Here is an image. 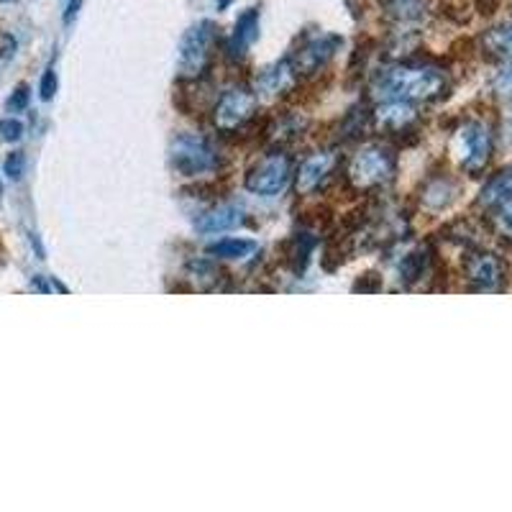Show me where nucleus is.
Wrapping results in <instances>:
<instances>
[{
  "instance_id": "13",
  "label": "nucleus",
  "mask_w": 512,
  "mask_h": 512,
  "mask_svg": "<svg viewBox=\"0 0 512 512\" xmlns=\"http://www.w3.org/2000/svg\"><path fill=\"white\" fill-rule=\"evenodd\" d=\"M256 36H259V13H256L254 8H249V11L241 13L239 21H236V26H233V34L226 44L228 57H233V59L244 57L246 49H249L251 44L256 41Z\"/></svg>"
},
{
  "instance_id": "23",
  "label": "nucleus",
  "mask_w": 512,
  "mask_h": 512,
  "mask_svg": "<svg viewBox=\"0 0 512 512\" xmlns=\"http://www.w3.org/2000/svg\"><path fill=\"white\" fill-rule=\"evenodd\" d=\"M489 213H492V228H495L497 236L512 244V200L497 205V208L489 210Z\"/></svg>"
},
{
  "instance_id": "17",
  "label": "nucleus",
  "mask_w": 512,
  "mask_h": 512,
  "mask_svg": "<svg viewBox=\"0 0 512 512\" xmlns=\"http://www.w3.org/2000/svg\"><path fill=\"white\" fill-rule=\"evenodd\" d=\"M384 13L400 26L420 24L428 11V0H382Z\"/></svg>"
},
{
  "instance_id": "27",
  "label": "nucleus",
  "mask_w": 512,
  "mask_h": 512,
  "mask_svg": "<svg viewBox=\"0 0 512 512\" xmlns=\"http://www.w3.org/2000/svg\"><path fill=\"white\" fill-rule=\"evenodd\" d=\"M41 100H52L54 93H57V72H54V67H49L47 72H44V77H41Z\"/></svg>"
},
{
  "instance_id": "18",
  "label": "nucleus",
  "mask_w": 512,
  "mask_h": 512,
  "mask_svg": "<svg viewBox=\"0 0 512 512\" xmlns=\"http://www.w3.org/2000/svg\"><path fill=\"white\" fill-rule=\"evenodd\" d=\"M431 267V256L425 249H410L405 251L400 262H397V274H400L402 285H415L418 280H423Z\"/></svg>"
},
{
  "instance_id": "4",
  "label": "nucleus",
  "mask_w": 512,
  "mask_h": 512,
  "mask_svg": "<svg viewBox=\"0 0 512 512\" xmlns=\"http://www.w3.org/2000/svg\"><path fill=\"white\" fill-rule=\"evenodd\" d=\"M216 24L213 21H200L198 26L185 31L180 41V59H177V70L182 80H200L213 64L216 54Z\"/></svg>"
},
{
  "instance_id": "7",
  "label": "nucleus",
  "mask_w": 512,
  "mask_h": 512,
  "mask_svg": "<svg viewBox=\"0 0 512 512\" xmlns=\"http://www.w3.org/2000/svg\"><path fill=\"white\" fill-rule=\"evenodd\" d=\"M259 108V98L246 88H233L218 98L216 108H213V121L221 128L223 134L239 131V128L249 126Z\"/></svg>"
},
{
  "instance_id": "24",
  "label": "nucleus",
  "mask_w": 512,
  "mask_h": 512,
  "mask_svg": "<svg viewBox=\"0 0 512 512\" xmlns=\"http://www.w3.org/2000/svg\"><path fill=\"white\" fill-rule=\"evenodd\" d=\"M492 90H495L497 98L512 103V62H507V67L497 72L495 80H492Z\"/></svg>"
},
{
  "instance_id": "28",
  "label": "nucleus",
  "mask_w": 512,
  "mask_h": 512,
  "mask_svg": "<svg viewBox=\"0 0 512 512\" xmlns=\"http://www.w3.org/2000/svg\"><path fill=\"white\" fill-rule=\"evenodd\" d=\"M29 88H26V85H21V88H16V93L11 95V98H8V108H11V111H26V105H29Z\"/></svg>"
},
{
  "instance_id": "26",
  "label": "nucleus",
  "mask_w": 512,
  "mask_h": 512,
  "mask_svg": "<svg viewBox=\"0 0 512 512\" xmlns=\"http://www.w3.org/2000/svg\"><path fill=\"white\" fill-rule=\"evenodd\" d=\"M24 169H26V157L21 152H13L8 154L6 159V175L11 177V180H21L24 177Z\"/></svg>"
},
{
  "instance_id": "22",
  "label": "nucleus",
  "mask_w": 512,
  "mask_h": 512,
  "mask_svg": "<svg viewBox=\"0 0 512 512\" xmlns=\"http://www.w3.org/2000/svg\"><path fill=\"white\" fill-rule=\"evenodd\" d=\"M256 251V241L251 239H221L216 244L208 246L210 256L218 259H246Z\"/></svg>"
},
{
  "instance_id": "19",
  "label": "nucleus",
  "mask_w": 512,
  "mask_h": 512,
  "mask_svg": "<svg viewBox=\"0 0 512 512\" xmlns=\"http://www.w3.org/2000/svg\"><path fill=\"white\" fill-rule=\"evenodd\" d=\"M315 239L310 233H297L285 244V262L290 264L292 272H305L310 259V251H313Z\"/></svg>"
},
{
  "instance_id": "31",
  "label": "nucleus",
  "mask_w": 512,
  "mask_h": 512,
  "mask_svg": "<svg viewBox=\"0 0 512 512\" xmlns=\"http://www.w3.org/2000/svg\"><path fill=\"white\" fill-rule=\"evenodd\" d=\"M477 6L482 13H495V8L500 6V0H477Z\"/></svg>"
},
{
  "instance_id": "12",
  "label": "nucleus",
  "mask_w": 512,
  "mask_h": 512,
  "mask_svg": "<svg viewBox=\"0 0 512 512\" xmlns=\"http://www.w3.org/2000/svg\"><path fill=\"white\" fill-rule=\"evenodd\" d=\"M333 169H336V154L318 152L313 157H308L300 164V169H297V192L310 195L320 185H326L328 177L333 175Z\"/></svg>"
},
{
  "instance_id": "9",
  "label": "nucleus",
  "mask_w": 512,
  "mask_h": 512,
  "mask_svg": "<svg viewBox=\"0 0 512 512\" xmlns=\"http://www.w3.org/2000/svg\"><path fill=\"white\" fill-rule=\"evenodd\" d=\"M341 47V36L336 34H323L315 36V39L305 41L303 47L297 49L295 57L290 59L292 67H295L297 77H308L320 72L333 59V54Z\"/></svg>"
},
{
  "instance_id": "8",
  "label": "nucleus",
  "mask_w": 512,
  "mask_h": 512,
  "mask_svg": "<svg viewBox=\"0 0 512 512\" xmlns=\"http://www.w3.org/2000/svg\"><path fill=\"white\" fill-rule=\"evenodd\" d=\"M464 274L474 290L500 292L505 290L507 264L502 262V256L492 254V251H472L466 256Z\"/></svg>"
},
{
  "instance_id": "33",
  "label": "nucleus",
  "mask_w": 512,
  "mask_h": 512,
  "mask_svg": "<svg viewBox=\"0 0 512 512\" xmlns=\"http://www.w3.org/2000/svg\"><path fill=\"white\" fill-rule=\"evenodd\" d=\"M0 3H8V0H0Z\"/></svg>"
},
{
  "instance_id": "30",
  "label": "nucleus",
  "mask_w": 512,
  "mask_h": 512,
  "mask_svg": "<svg viewBox=\"0 0 512 512\" xmlns=\"http://www.w3.org/2000/svg\"><path fill=\"white\" fill-rule=\"evenodd\" d=\"M80 8H82V0H70V3H67V11H64V24H72V18L80 13Z\"/></svg>"
},
{
  "instance_id": "10",
  "label": "nucleus",
  "mask_w": 512,
  "mask_h": 512,
  "mask_svg": "<svg viewBox=\"0 0 512 512\" xmlns=\"http://www.w3.org/2000/svg\"><path fill=\"white\" fill-rule=\"evenodd\" d=\"M297 72L292 67L290 59H282V62H274L269 67H264L254 80V95L259 100H277L285 98L287 93H292L297 85Z\"/></svg>"
},
{
  "instance_id": "21",
  "label": "nucleus",
  "mask_w": 512,
  "mask_h": 512,
  "mask_svg": "<svg viewBox=\"0 0 512 512\" xmlns=\"http://www.w3.org/2000/svg\"><path fill=\"white\" fill-rule=\"evenodd\" d=\"M187 272H190V277L195 282H198L203 290H218V285H221V269H218L216 262H210V259H192L190 264H187Z\"/></svg>"
},
{
  "instance_id": "20",
  "label": "nucleus",
  "mask_w": 512,
  "mask_h": 512,
  "mask_svg": "<svg viewBox=\"0 0 512 512\" xmlns=\"http://www.w3.org/2000/svg\"><path fill=\"white\" fill-rule=\"evenodd\" d=\"M484 49L495 59L512 62V24L497 26L484 34Z\"/></svg>"
},
{
  "instance_id": "25",
  "label": "nucleus",
  "mask_w": 512,
  "mask_h": 512,
  "mask_svg": "<svg viewBox=\"0 0 512 512\" xmlns=\"http://www.w3.org/2000/svg\"><path fill=\"white\" fill-rule=\"evenodd\" d=\"M0 136H3V141H18L24 136V123L16 121V118H3L0 121Z\"/></svg>"
},
{
  "instance_id": "2",
  "label": "nucleus",
  "mask_w": 512,
  "mask_h": 512,
  "mask_svg": "<svg viewBox=\"0 0 512 512\" xmlns=\"http://www.w3.org/2000/svg\"><path fill=\"white\" fill-rule=\"evenodd\" d=\"M397 175L395 154L382 144L361 146L359 152L351 157L346 180L356 192H374L390 185Z\"/></svg>"
},
{
  "instance_id": "5",
  "label": "nucleus",
  "mask_w": 512,
  "mask_h": 512,
  "mask_svg": "<svg viewBox=\"0 0 512 512\" xmlns=\"http://www.w3.org/2000/svg\"><path fill=\"white\" fill-rule=\"evenodd\" d=\"M292 159L282 152H272L262 157L246 175V190L262 198H277L290 187Z\"/></svg>"
},
{
  "instance_id": "6",
  "label": "nucleus",
  "mask_w": 512,
  "mask_h": 512,
  "mask_svg": "<svg viewBox=\"0 0 512 512\" xmlns=\"http://www.w3.org/2000/svg\"><path fill=\"white\" fill-rule=\"evenodd\" d=\"M454 146L456 157H459V164L464 167L466 175H482L484 167L489 164V157H492V136H489V128L479 121H466L456 131Z\"/></svg>"
},
{
  "instance_id": "11",
  "label": "nucleus",
  "mask_w": 512,
  "mask_h": 512,
  "mask_svg": "<svg viewBox=\"0 0 512 512\" xmlns=\"http://www.w3.org/2000/svg\"><path fill=\"white\" fill-rule=\"evenodd\" d=\"M374 123L379 131H387L392 136L413 134L418 123V111L413 103H400V100H387L374 111Z\"/></svg>"
},
{
  "instance_id": "14",
  "label": "nucleus",
  "mask_w": 512,
  "mask_h": 512,
  "mask_svg": "<svg viewBox=\"0 0 512 512\" xmlns=\"http://www.w3.org/2000/svg\"><path fill=\"white\" fill-rule=\"evenodd\" d=\"M456 195H459V185H456L451 177H433V180H428V185L423 187L420 200H423L425 208L438 213V210H446L448 205L454 203Z\"/></svg>"
},
{
  "instance_id": "32",
  "label": "nucleus",
  "mask_w": 512,
  "mask_h": 512,
  "mask_svg": "<svg viewBox=\"0 0 512 512\" xmlns=\"http://www.w3.org/2000/svg\"><path fill=\"white\" fill-rule=\"evenodd\" d=\"M228 3H231V0H218V8H226Z\"/></svg>"
},
{
  "instance_id": "15",
  "label": "nucleus",
  "mask_w": 512,
  "mask_h": 512,
  "mask_svg": "<svg viewBox=\"0 0 512 512\" xmlns=\"http://www.w3.org/2000/svg\"><path fill=\"white\" fill-rule=\"evenodd\" d=\"M241 221H244V210H241L239 205L223 203L218 205V208L203 213L198 221V228L203 233H218V231H228V228H236Z\"/></svg>"
},
{
  "instance_id": "29",
  "label": "nucleus",
  "mask_w": 512,
  "mask_h": 512,
  "mask_svg": "<svg viewBox=\"0 0 512 512\" xmlns=\"http://www.w3.org/2000/svg\"><path fill=\"white\" fill-rule=\"evenodd\" d=\"M377 290H382V282H379V277L374 272L364 274V277L354 285V292H377Z\"/></svg>"
},
{
  "instance_id": "3",
  "label": "nucleus",
  "mask_w": 512,
  "mask_h": 512,
  "mask_svg": "<svg viewBox=\"0 0 512 512\" xmlns=\"http://www.w3.org/2000/svg\"><path fill=\"white\" fill-rule=\"evenodd\" d=\"M169 164L182 177H203L221 169V154L205 136L177 134L169 144Z\"/></svg>"
},
{
  "instance_id": "1",
  "label": "nucleus",
  "mask_w": 512,
  "mask_h": 512,
  "mask_svg": "<svg viewBox=\"0 0 512 512\" xmlns=\"http://www.w3.org/2000/svg\"><path fill=\"white\" fill-rule=\"evenodd\" d=\"M448 90V80L441 70L433 67H408L397 64L379 70L372 80V95L379 103L400 100V103H431L443 98Z\"/></svg>"
},
{
  "instance_id": "16",
  "label": "nucleus",
  "mask_w": 512,
  "mask_h": 512,
  "mask_svg": "<svg viewBox=\"0 0 512 512\" xmlns=\"http://www.w3.org/2000/svg\"><path fill=\"white\" fill-rule=\"evenodd\" d=\"M507 200H512V167L497 172L479 192V205L484 210H495L497 205L507 203Z\"/></svg>"
}]
</instances>
